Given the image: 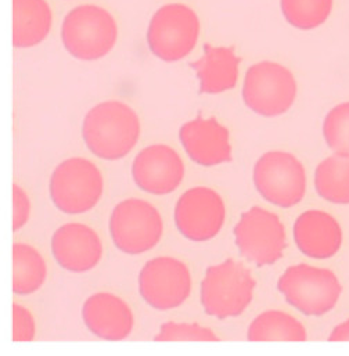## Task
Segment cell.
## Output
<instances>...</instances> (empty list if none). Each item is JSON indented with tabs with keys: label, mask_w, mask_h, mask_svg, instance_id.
Returning <instances> with one entry per match:
<instances>
[{
	"label": "cell",
	"mask_w": 349,
	"mask_h": 356,
	"mask_svg": "<svg viewBox=\"0 0 349 356\" xmlns=\"http://www.w3.org/2000/svg\"><path fill=\"white\" fill-rule=\"evenodd\" d=\"M140 134L139 115L120 100H107L95 106L82 124L86 147L92 154L107 161L127 157L138 145Z\"/></svg>",
	"instance_id": "6da1fadb"
},
{
	"label": "cell",
	"mask_w": 349,
	"mask_h": 356,
	"mask_svg": "<svg viewBox=\"0 0 349 356\" xmlns=\"http://www.w3.org/2000/svg\"><path fill=\"white\" fill-rule=\"evenodd\" d=\"M257 280L240 262L226 259L209 266L201 283V305L219 321L240 316L252 302Z\"/></svg>",
	"instance_id": "7a4b0ae2"
},
{
	"label": "cell",
	"mask_w": 349,
	"mask_h": 356,
	"mask_svg": "<svg viewBox=\"0 0 349 356\" xmlns=\"http://www.w3.org/2000/svg\"><path fill=\"white\" fill-rule=\"evenodd\" d=\"M61 39L72 57L95 61L114 49L118 39L117 21L106 8L83 4L65 15Z\"/></svg>",
	"instance_id": "3957f363"
},
{
	"label": "cell",
	"mask_w": 349,
	"mask_h": 356,
	"mask_svg": "<svg viewBox=\"0 0 349 356\" xmlns=\"http://www.w3.org/2000/svg\"><path fill=\"white\" fill-rule=\"evenodd\" d=\"M277 290L289 305L307 316H323L333 311L343 286L334 272L298 264L287 268L277 282Z\"/></svg>",
	"instance_id": "277c9868"
},
{
	"label": "cell",
	"mask_w": 349,
	"mask_h": 356,
	"mask_svg": "<svg viewBox=\"0 0 349 356\" xmlns=\"http://www.w3.org/2000/svg\"><path fill=\"white\" fill-rule=\"evenodd\" d=\"M104 190L102 171L92 161L74 157L58 164L51 174L49 191L57 209L79 215L93 209Z\"/></svg>",
	"instance_id": "5b68a950"
},
{
	"label": "cell",
	"mask_w": 349,
	"mask_h": 356,
	"mask_svg": "<svg viewBox=\"0 0 349 356\" xmlns=\"http://www.w3.org/2000/svg\"><path fill=\"white\" fill-rule=\"evenodd\" d=\"M297 97V81L284 65L261 61L251 65L243 85L245 106L262 117L286 114Z\"/></svg>",
	"instance_id": "8992f818"
},
{
	"label": "cell",
	"mask_w": 349,
	"mask_h": 356,
	"mask_svg": "<svg viewBox=\"0 0 349 356\" xmlns=\"http://www.w3.org/2000/svg\"><path fill=\"white\" fill-rule=\"evenodd\" d=\"M163 233L161 213L145 200H124L111 212V238L115 247L128 255H140L153 250L161 241Z\"/></svg>",
	"instance_id": "52a82bcc"
},
{
	"label": "cell",
	"mask_w": 349,
	"mask_h": 356,
	"mask_svg": "<svg viewBox=\"0 0 349 356\" xmlns=\"http://www.w3.org/2000/svg\"><path fill=\"white\" fill-rule=\"evenodd\" d=\"M200 28L198 15L191 7L180 3L163 6L150 21L149 47L163 61H179L194 50Z\"/></svg>",
	"instance_id": "ba28073f"
},
{
	"label": "cell",
	"mask_w": 349,
	"mask_h": 356,
	"mask_svg": "<svg viewBox=\"0 0 349 356\" xmlns=\"http://www.w3.org/2000/svg\"><path fill=\"white\" fill-rule=\"evenodd\" d=\"M254 183L266 201L280 208H291L305 197L307 172L291 153L269 152L255 163Z\"/></svg>",
	"instance_id": "9c48e42d"
},
{
	"label": "cell",
	"mask_w": 349,
	"mask_h": 356,
	"mask_svg": "<svg viewBox=\"0 0 349 356\" xmlns=\"http://www.w3.org/2000/svg\"><path fill=\"white\" fill-rule=\"evenodd\" d=\"M234 237L240 254L257 266H270L280 261L287 245L280 218L261 207H252L241 215Z\"/></svg>",
	"instance_id": "30bf717a"
},
{
	"label": "cell",
	"mask_w": 349,
	"mask_h": 356,
	"mask_svg": "<svg viewBox=\"0 0 349 356\" xmlns=\"http://www.w3.org/2000/svg\"><path fill=\"white\" fill-rule=\"evenodd\" d=\"M191 287L190 269L172 257L149 261L139 275L140 296L157 311H171L183 305L190 297Z\"/></svg>",
	"instance_id": "8fae6325"
},
{
	"label": "cell",
	"mask_w": 349,
	"mask_h": 356,
	"mask_svg": "<svg viewBox=\"0 0 349 356\" xmlns=\"http://www.w3.org/2000/svg\"><path fill=\"white\" fill-rule=\"evenodd\" d=\"M226 220V205L213 188L197 186L179 198L174 223L179 233L190 241L204 243L215 238Z\"/></svg>",
	"instance_id": "7c38bea8"
},
{
	"label": "cell",
	"mask_w": 349,
	"mask_h": 356,
	"mask_svg": "<svg viewBox=\"0 0 349 356\" xmlns=\"http://www.w3.org/2000/svg\"><path fill=\"white\" fill-rule=\"evenodd\" d=\"M132 177L136 186L154 195L174 193L184 178V164L167 145H152L135 157Z\"/></svg>",
	"instance_id": "4fadbf2b"
},
{
	"label": "cell",
	"mask_w": 349,
	"mask_h": 356,
	"mask_svg": "<svg viewBox=\"0 0 349 356\" xmlns=\"http://www.w3.org/2000/svg\"><path fill=\"white\" fill-rule=\"evenodd\" d=\"M51 252L63 269L72 273H85L95 269L102 261L103 243L90 226L71 222L54 232Z\"/></svg>",
	"instance_id": "5bb4252c"
},
{
	"label": "cell",
	"mask_w": 349,
	"mask_h": 356,
	"mask_svg": "<svg viewBox=\"0 0 349 356\" xmlns=\"http://www.w3.org/2000/svg\"><path fill=\"white\" fill-rule=\"evenodd\" d=\"M179 139L188 159L200 167H216L233 160L229 129L216 118L197 117L186 122Z\"/></svg>",
	"instance_id": "9a60e30c"
},
{
	"label": "cell",
	"mask_w": 349,
	"mask_h": 356,
	"mask_svg": "<svg viewBox=\"0 0 349 356\" xmlns=\"http://www.w3.org/2000/svg\"><path fill=\"white\" fill-rule=\"evenodd\" d=\"M82 319L92 334L106 341H124L135 327L131 307L111 293L90 296L82 307Z\"/></svg>",
	"instance_id": "2e32d148"
},
{
	"label": "cell",
	"mask_w": 349,
	"mask_h": 356,
	"mask_svg": "<svg viewBox=\"0 0 349 356\" xmlns=\"http://www.w3.org/2000/svg\"><path fill=\"white\" fill-rule=\"evenodd\" d=\"M294 240L304 255L315 259H327L340 251L343 229L330 213L320 209H309L297 218Z\"/></svg>",
	"instance_id": "e0dca14e"
},
{
	"label": "cell",
	"mask_w": 349,
	"mask_h": 356,
	"mask_svg": "<svg viewBox=\"0 0 349 356\" xmlns=\"http://www.w3.org/2000/svg\"><path fill=\"white\" fill-rule=\"evenodd\" d=\"M241 58L233 46H204V54L191 63L200 81V93L219 95L230 90L238 81V67Z\"/></svg>",
	"instance_id": "ac0fdd59"
},
{
	"label": "cell",
	"mask_w": 349,
	"mask_h": 356,
	"mask_svg": "<svg viewBox=\"0 0 349 356\" xmlns=\"http://www.w3.org/2000/svg\"><path fill=\"white\" fill-rule=\"evenodd\" d=\"M53 22L46 0H13V44L18 49L42 43Z\"/></svg>",
	"instance_id": "d6986e66"
},
{
	"label": "cell",
	"mask_w": 349,
	"mask_h": 356,
	"mask_svg": "<svg viewBox=\"0 0 349 356\" xmlns=\"http://www.w3.org/2000/svg\"><path fill=\"white\" fill-rule=\"evenodd\" d=\"M47 265L40 252L26 244L13 245V293L17 296H31L46 282Z\"/></svg>",
	"instance_id": "ffe728a7"
},
{
	"label": "cell",
	"mask_w": 349,
	"mask_h": 356,
	"mask_svg": "<svg viewBox=\"0 0 349 356\" xmlns=\"http://www.w3.org/2000/svg\"><path fill=\"white\" fill-rule=\"evenodd\" d=\"M250 341H307L304 325L283 311H266L257 316L248 327Z\"/></svg>",
	"instance_id": "44dd1931"
},
{
	"label": "cell",
	"mask_w": 349,
	"mask_h": 356,
	"mask_svg": "<svg viewBox=\"0 0 349 356\" xmlns=\"http://www.w3.org/2000/svg\"><path fill=\"white\" fill-rule=\"evenodd\" d=\"M318 194L329 202L349 204V156L334 154L323 160L315 172Z\"/></svg>",
	"instance_id": "7402d4cb"
},
{
	"label": "cell",
	"mask_w": 349,
	"mask_h": 356,
	"mask_svg": "<svg viewBox=\"0 0 349 356\" xmlns=\"http://www.w3.org/2000/svg\"><path fill=\"white\" fill-rule=\"evenodd\" d=\"M280 4L289 24L304 31L325 24L333 10V0H280Z\"/></svg>",
	"instance_id": "603a6c76"
},
{
	"label": "cell",
	"mask_w": 349,
	"mask_h": 356,
	"mask_svg": "<svg viewBox=\"0 0 349 356\" xmlns=\"http://www.w3.org/2000/svg\"><path fill=\"white\" fill-rule=\"evenodd\" d=\"M323 136L336 154L349 156V102L336 106L326 115Z\"/></svg>",
	"instance_id": "cb8c5ba5"
},
{
	"label": "cell",
	"mask_w": 349,
	"mask_h": 356,
	"mask_svg": "<svg viewBox=\"0 0 349 356\" xmlns=\"http://www.w3.org/2000/svg\"><path fill=\"white\" fill-rule=\"evenodd\" d=\"M156 341H220V339L208 327L195 323L168 322L161 326Z\"/></svg>",
	"instance_id": "d4e9b609"
},
{
	"label": "cell",
	"mask_w": 349,
	"mask_h": 356,
	"mask_svg": "<svg viewBox=\"0 0 349 356\" xmlns=\"http://www.w3.org/2000/svg\"><path fill=\"white\" fill-rule=\"evenodd\" d=\"M36 322L33 315L22 305L13 304V341L31 343L35 340Z\"/></svg>",
	"instance_id": "484cf974"
},
{
	"label": "cell",
	"mask_w": 349,
	"mask_h": 356,
	"mask_svg": "<svg viewBox=\"0 0 349 356\" xmlns=\"http://www.w3.org/2000/svg\"><path fill=\"white\" fill-rule=\"evenodd\" d=\"M31 215V201L22 187L13 184V232H18L26 225Z\"/></svg>",
	"instance_id": "4316f807"
},
{
	"label": "cell",
	"mask_w": 349,
	"mask_h": 356,
	"mask_svg": "<svg viewBox=\"0 0 349 356\" xmlns=\"http://www.w3.org/2000/svg\"><path fill=\"white\" fill-rule=\"evenodd\" d=\"M329 341H349V319L333 330Z\"/></svg>",
	"instance_id": "83f0119b"
}]
</instances>
